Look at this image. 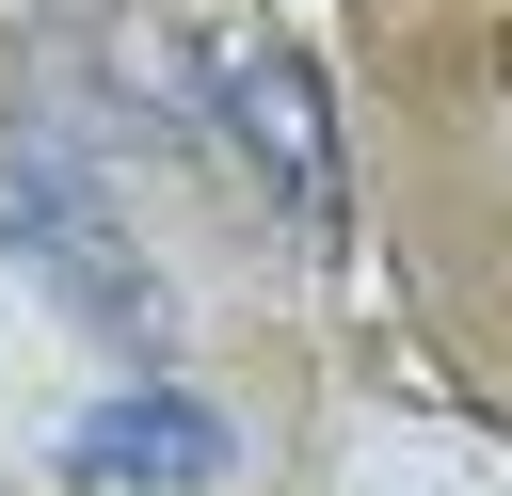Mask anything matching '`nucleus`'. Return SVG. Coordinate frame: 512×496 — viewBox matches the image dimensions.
I'll list each match as a JSON object with an SVG mask.
<instances>
[{
  "instance_id": "nucleus-1",
  "label": "nucleus",
  "mask_w": 512,
  "mask_h": 496,
  "mask_svg": "<svg viewBox=\"0 0 512 496\" xmlns=\"http://www.w3.org/2000/svg\"><path fill=\"white\" fill-rule=\"evenodd\" d=\"M0 272H32V288H48L80 336H112V352H160V336H176L160 256L128 240L96 144L48 128V112H0Z\"/></svg>"
},
{
  "instance_id": "nucleus-2",
  "label": "nucleus",
  "mask_w": 512,
  "mask_h": 496,
  "mask_svg": "<svg viewBox=\"0 0 512 496\" xmlns=\"http://www.w3.org/2000/svg\"><path fill=\"white\" fill-rule=\"evenodd\" d=\"M208 128L240 144V176L272 192V224H288V240H336L352 176H336V112H320V64H304V48L224 32V48H208Z\"/></svg>"
},
{
  "instance_id": "nucleus-3",
  "label": "nucleus",
  "mask_w": 512,
  "mask_h": 496,
  "mask_svg": "<svg viewBox=\"0 0 512 496\" xmlns=\"http://www.w3.org/2000/svg\"><path fill=\"white\" fill-rule=\"evenodd\" d=\"M240 464V432L192 384H112L96 416H64V496H208Z\"/></svg>"
}]
</instances>
